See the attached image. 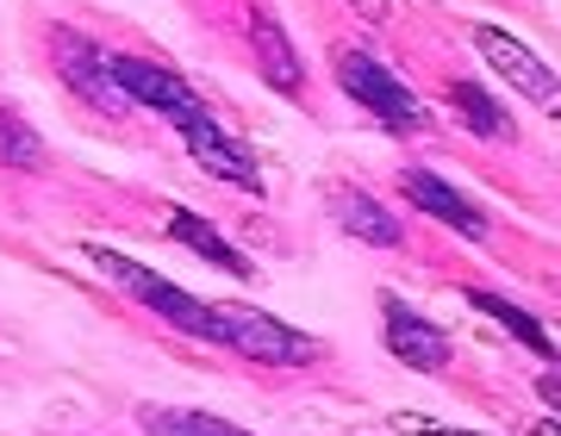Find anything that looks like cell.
Segmentation results:
<instances>
[{
    "instance_id": "obj_1",
    "label": "cell",
    "mask_w": 561,
    "mask_h": 436,
    "mask_svg": "<svg viewBox=\"0 0 561 436\" xmlns=\"http://www.w3.org/2000/svg\"><path fill=\"white\" fill-rule=\"evenodd\" d=\"M88 262H94L113 287H125L138 306H150L169 331H181V337H201V343H219V306H213V299L187 294V287H175L169 275H157V268H144V262L119 256V250H101V243L88 250Z\"/></svg>"
},
{
    "instance_id": "obj_2",
    "label": "cell",
    "mask_w": 561,
    "mask_h": 436,
    "mask_svg": "<svg viewBox=\"0 0 561 436\" xmlns=\"http://www.w3.org/2000/svg\"><path fill=\"white\" fill-rule=\"evenodd\" d=\"M337 88L356 100V106H368V119H381L387 131H400V138L431 131V106H424L387 62L368 57V50H343L337 57Z\"/></svg>"
},
{
    "instance_id": "obj_3",
    "label": "cell",
    "mask_w": 561,
    "mask_h": 436,
    "mask_svg": "<svg viewBox=\"0 0 561 436\" xmlns=\"http://www.w3.org/2000/svg\"><path fill=\"white\" fill-rule=\"evenodd\" d=\"M219 343L238 349V356H250V362H268V368L319 362V337H306L287 318H268L256 306H219Z\"/></svg>"
},
{
    "instance_id": "obj_4",
    "label": "cell",
    "mask_w": 561,
    "mask_h": 436,
    "mask_svg": "<svg viewBox=\"0 0 561 436\" xmlns=\"http://www.w3.org/2000/svg\"><path fill=\"white\" fill-rule=\"evenodd\" d=\"M175 131H181V144H187V157L201 162L213 181H225V187H243V194H262V187H268V181H262V169H256V157H250V150H243V144L231 138V131H225L213 113H206V106H194V113H187Z\"/></svg>"
},
{
    "instance_id": "obj_5",
    "label": "cell",
    "mask_w": 561,
    "mask_h": 436,
    "mask_svg": "<svg viewBox=\"0 0 561 436\" xmlns=\"http://www.w3.org/2000/svg\"><path fill=\"white\" fill-rule=\"evenodd\" d=\"M474 50H481L486 69H500V81H512L530 106H542V113H556V69L530 50V44L518 38H505L500 25H474Z\"/></svg>"
},
{
    "instance_id": "obj_6",
    "label": "cell",
    "mask_w": 561,
    "mask_h": 436,
    "mask_svg": "<svg viewBox=\"0 0 561 436\" xmlns=\"http://www.w3.org/2000/svg\"><path fill=\"white\" fill-rule=\"evenodd\" d=\"M106 69H113V81L125 88V100L131 106H150V113H162L169 125H181L201 100H194V88L175 76V69H162V62H144V57H119V50H106Z\"/></svg>"
},
{
    "instance_id": "obj_7",
    "label": "cell",
    "mask_w": 561,
    "mask_h": 436,
    "mask_svg": "<svg viewBox=\"0 0 561 436\" xmlns=\"http://www.w3.org/2000/svg\"><path fill=\"white\" fill-rule=\"evenodd\" d=\"M400 194L412 199L424 218H437V225H449V231H461V238H474V243L486 238V213L468 194H456L437 169H400Z\"/></svg>"
},
{
    "instance_id": "obj_8",
    "label": "cell",
    "mask_w": 561,
    "mask_h": 436,
    "mask_svg": "<svg viewBox=\"0 0 561 436\" xmlns=\"http://www.w3.org/2000/svg\"><path fill=\"white\" fill-rule=\"evenodd\" d=\"M57 76L76 88L88 106H101V113H131V100H125V88L113 81V69H106V50L88 38H57Z\"/></svg>"
},
{
    "instance_id": "obj_9",
    "label": "cell",
    "mask_w": 561,
    "mask_h": 436,
    "mask_svg": "<svg viewBox=\"0 0 561 436\" xmlns=\"http://www.w3.org/2000/svg\"><path fill=\"white\" fill-rule=\"evenodd\" d=\"M387 349L405 362V368H424V375H437V368H449V337H443L431 318H419L405 299H387Z\"/></svg>"
},
{
    "instance_id": "obj_10",
    "label": "cell",
    "mask_w": 561,
    "mask_h": 436,
    "mask_svg": "<svg viewBox=\"0 0 561 436\" xmlns=\"http://www.w3.org/2000/svg\"><path fill=\"white\" fill-rule=\"evenodd\" d=\"M169 238H175V243H187L194 256H206L213 268H225V275H238V280H250V275H256V262L243 256L238 243L225 238V231H213V225H206L201 213H187V206H175V213H169Z\"/></svg>"
},
{
    "instance_id": "obj_11",
    "label": "cell",
    "mask_w": 561,
    "mask_h": 436,
    "mask_svg": "<svg viewBox=\"0 0 561 436\" xmlns=\"http://www.w3.org/2000/svg\"><path fill=\"white\" fill-rule=\"evenodd\" d=\"M331 206H337L343 231H350V238H362V243H375V250H393V243L405 238V225H400V218L387 213L381 199L356 194V187H337V194H331Z\"/></svg>"
},
{
    "instance_id": "obj_12",
    "label": "cell",
    "mask_w": 561,
    "mask_h": 436,
    "mask_svg": "<svg viewBox=\"0 0 561 436\" xmlns=\"http://www.w3.org/2000/svg\"><path fill=\"white\" fill-rule=\"evenodd\" d=\"M250 50H256L262 76L275 81L280 94H300V57H294V44H287L280 20H268L262 7H250Z\"/></svg>"
},
{
    "instance_id": "obj_13",
    "label": "cell",
    "mask_w": 561,
    "mask_h": 436,
    "mask_svg": "<svg viewBox=\"0 0 561 436\" xmlns=\"http://www.w3.org/2000/svg\"><path fill=\"white\" fill-rule=\"evenodd\" d=\"M138 424L150 436H250L213 412H194V405H138Z\"/></svg>"
},
{
    "instance_id": "obj_14",
    "label": "cell",
    "mask_w": 561,
    "mask_h": 436,
    "mask_svg": "<svg viewBox=\"0 0 561 436\" xmlns=\"http://www.w3.org/2000/svg\"><path fill=\"white\" fill-rule=\"evenodd\" d=\"M468 306H474V312H486V318H500L505 331H512V337L524 343V349H537L542 362L556 356V343H549V331H542L537 318L524 312V306H512V299H500V294H468Z\"/></svg>"
},
{
    "instance_id": "obj_15",
    "label": "cell",
    "mask_w": 561,
    "mask_h": 436,
    "mask_svg": "<svg viewBox=\"0 0 561 436\" xmlns=\"http://www.w3.org/2000/svg\"><path fill=\"white\" fill-rule=\"evenodd\" d=\"M0 162H7V169H25V175L44 169V138L20 119V113H7V106H0Z\"/></svg>"
},
{
    "instance_id": "obj_16",
    "label": "cell",
    "mask_w": 561,
    "mask_h": 436,
    "mask_svg": "<svg viewBox=\"0 0 561 436\" xmlns=\"http://www.w3.org/2000/svg\"><path fill=\"white\" fill-rule=\"evenodd\" d=\"M449 100H456V113L468 119V131H481V138H505V131H512V125H505V106L486 94V88H474V81H456Z\"/></svg>"
}]
</instances>
